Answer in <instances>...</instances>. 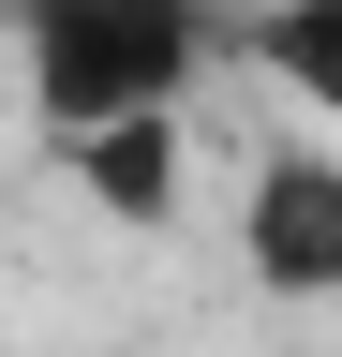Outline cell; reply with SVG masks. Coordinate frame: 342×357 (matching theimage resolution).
I'll return each instance as SVG.
<instances>
[{
  "label": "cell",
  "instance_id": "1",
  "mask_svg": "<svg viewBox=\"0 0 342 357\" xmlns=\"http://www.w3.org/2000/svg\"><path fill=\"white\" fill-rule=\"evenodd\" d=\"M0 30H15L45 149L119 134V119H179L194 75H208V30H164V15H0Z\"/></svg>",
  "mask_w": 342,
  "mask_h": 357
},
{
  "label": "cell",
  "instance_id": "2",
  "mask_svg": "<svg viewBox=\"0 0 342 357\" xmlns=\"http://www.w3.org/2000/svg\"><path fill=\"white\" fill-rule=\"evenodd\" d=\"M238 268L268 298H342V149L327 134H283L238 194Z\"/></svg>",
  "mask_w": 342,
  "mask_h": 357
},
{
  "label": "cell",
  "instance_id": "3",
  "mask_svg": "<svg viewBox=\"0 0 342 357\" xmlns=\"http://www.w3.org/2000/svg\"><path fill=\"white\" fill-rule=\"evenodd\" d=\"M60 178L90 194L104 223H179V119H119V134H75Z\"/></svg>",
  "mask_w": 342,
  "mask_h": 357
},
{
  "label": "cell",
  "instance_id": "4",
  "mask_svg": "<svg viewBox=\"0 0 342 357\" xmlns=\"http://www.w3.org/2000/svg\"><path fill=\"white\" fill-rule=\"evenodd\" d=\"M224 45H253V60L283 75L297 119H342V0H268V15H224Z\"/></svg>",
  "mask_w": 342,
  "mask_h": 357
},
{
  "label": "cell",
  "instance_id": "5",
  "mask_svg": "<svg viewBox=\"0 0 342 357\" xmlns=\"http://www.w3.org/2000/svg\"><path fill=\"white\" fill-rule=\"evenodd\" d=\"M0 15H164V30H208V45H224V0H0Z\"/></svg>",
  "mask_w": 342,
  "mask_h": 357
},
{
  "label": "cell",
  "instance_id": "6",
  "mask_svg": "<svg viewBox=\"0 0 342 357\" xmlns=\"http://www.w3.org/2000/svg\"><path fill=\"white\" fill-rule=\"evenodd\" d=\"M253 15H268V0H253Z\"/></svg>",
  "mask_w": 342,
  "mask_h": 357
}]
</instances>
